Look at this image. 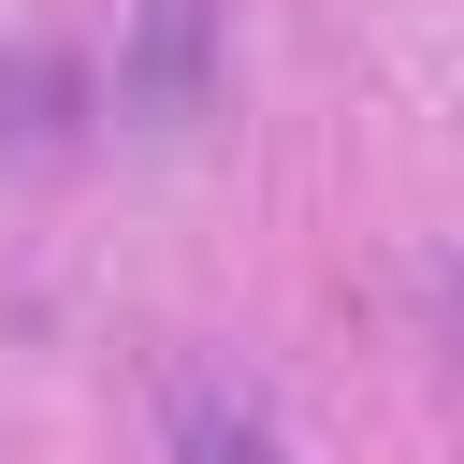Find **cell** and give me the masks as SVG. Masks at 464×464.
Instances as JSON below:
<instances>
[{
	"mask_svg": "<svg viewBox=\"0 0 464 464\" xmlns=\"http://www.w3.org/2000/svg\"><path fill=\"white\" fill-rule=\"evenodd\" d=\"M116 116H130V130H203V116H218V0H130Z\"/></svg>",
	"mask_w": 464,
	"mask_h": 464,
	"instance_id": "obj_1",
	"label": "cell"
},
{
	"mask_svg": "<svg viewBox=\"0 0 464 464\" xmlns=\"http://www.w3.org/2000/svg\"><path fill=\"white\" fill-rule=\"evenodd\" d=\"M160 420H174V464H290L276 392H261L246 362H218V348H188V362L160 377Z\"/></svg>",
	"mask_w": 464,
	"mask_h": 464,
	"instance_id": "obj_2",
	"label": "cell"
},
{
	"mask_svg": "<svg viewBox=\"0 0 464 464\" xmlns=\"http://www.w3.org/2000/svg\"><path fill=\"white\" fill-rule=\"evenodd\" d=\"M72 102H87V72H72V58H14L0 130H14V145H72Z\"/></svg>",
	"mask_w": 464,
	"mask_h": 464,
	"instance_id": "obj_3",
	"label": "cell"
}]
</instances>
